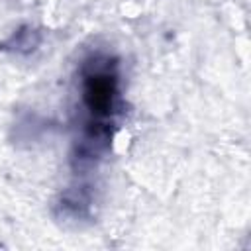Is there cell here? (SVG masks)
<instances>
[{
	"label": "cell",
	"instance_id": "obj_1",
	"mask_svg": "<svg viewBox=\"0 0 251 251\" xmlns=\"http://www.w3.org/2000/svg\"><path fill=\"white\" fill-rule=\"evenodd\" d=\"M80 131L71 157L78 173L96 165L110 149L122 114L120 61L108 51H92L78 65Z\"/></svg>",
	"mask_w": 251,
	"mask_h": 251
},
{
	"label": "cell",
	"instance_id": "obj_2",
	"mask_svg": "<svg viewBox=\"0 0 251 251\" xmlns=\"http://www.w3.org/2000/svg\"><path fill=\"white\" fill-rule=\"evenodd\" d=\"M92 192L88 186H69L55 204L57 216L65 220H86L90 218Z\"/></svg>",
	"mask_w": 251,
	"mask_h": 251
},
{
	"label": "cell",
	"instance_id": "obj_3",
	"mask_svg": "<svg viewBox=\"0 0 251 251\" xmlns=\"http://www.w3.org/2000/svg\"><path fill=\"white\" fill-rule=\"evenodd\" d=\"M39 41H41V33L37 29H33L31 25H22L6 41L0 43V49L2 51H12V53H18V55H27V53L37 49Z\"/></svg>",
	"mask_w": 251,
	"mask_h": 251
}]
</instances>
